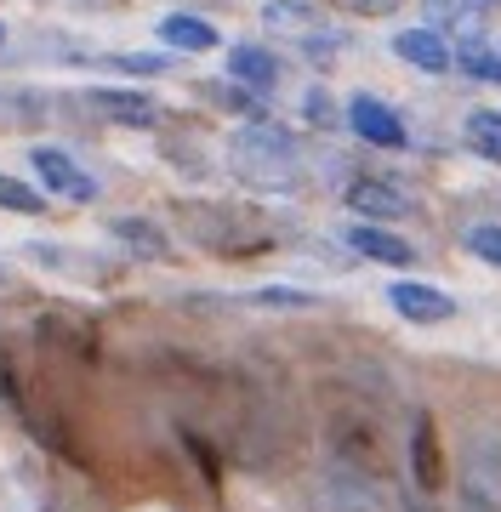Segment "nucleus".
<instances>
[{"mask_svg": "<svg viewBox=\"0 0 501 512\" xmlns=\"http://www.w3.org/2000/svg\"><path fill=\"white\" fill-rule=\"evenodd\" d=\"M103 63H109V69H126V74H149V80L177 69V57L171 52H109Z\"/></svg>", "mask_w": 501, "mask_h": 512, "instance_id": "20", "label": "nucleus"}, {"mask_svg": "<svg viewBox=\"0 0 501 512\" xmlns=\"http://www.w3.org/2000/svg\"><path fill=\"white\" fill-rule=\"evenodd\" d=\"M245 302H251V308H268V313H308V308H319V296L302 291V285H257Z\"/></svg>", "mask_w": 501, "mask_h": 512, "instance_id": "16", "label": "nucleus"}, {"mask_svg": "<svg viewBox=\"0 0 501 512\" xmlns=\"http://www.w3.org/2000/svg\"><path fill=\"white\" fill-rule=\"evenodd\" d=\"M388 302L410 325H445V319H456V296H445L439 285H422V279H393Z\"/></svg>", "mask_w": 501, "mask_h": 512, "instance_id": "6", "label": "nucleus"}, {"mask_svg": "<svg viewBox=\"0 0 501 512\" xmlns=\"http://www.w3.org/2000/svg\"><path fill=\"white\" fill-rule=\"evenodd\" d=\"M410 473H416V490L439 495V484H445V450H439V421L416 416V427H410Z\"/></svg>", "mask_w": 501, "mask_h": 512, "instance_id": "10", "label": "nucleus"}, {"mask_svg": "<svg viewBox=\"0 0 501 512\" xmlns=\"http://www.w3.org/2000/svg\"><path fill=\"white\" fill-rule=\"evenodd\" d=\"M496 52H501V46H496Z\"/></svg>", "mask_w": 501, "mask_h": 512, "instance_id": "24", "label": "nucleus"}, {"mask_svg": "<svg viewBox=\"0 0 501 512\" xmlns=\"http://www.w3.org/2000/svg\"><path fill=\"white\" fill-rule=\"evenodd\" d=\"M342 12H353V18H393L399 12V0H336Z\"/></svg>", "mask_w": 501, "mask_h": 512, "instance_id": "22", "label": "nucleus"}, {"mask_svg": "<svg viewBox=\"0 0 501 512\" xmlns=\"http://www.w3.org/2000/svg\"><path fill=\"white\" fill-rule=\"evenodd\" d=\"M228 165H234L240 183L268 188V194L302 183V148H297V137L285 126H274V120H251V126L234 131V137H228Z\"/></svg>", "mask_w": 501, "mask_h": 512, "instance_id": "1", "label": "nucleus"}, {"mask_svg": "<svg viewBox=\"0 0 501 512\" xmlns=\"http://www.w3.org/2000/svg\"><path fill=\"white\" fill-rule=\"evenodd\" d=\"M467 251L479 262H490V268H501V222H473L467 228Z\"/></svg>", "mask_w": 501, "mask_h": 512, "instance_id": "21", "label": "nucleus"}, {"mask_svg": "<svg viewBox=\"0 0 501 512\" xmlns=\"http://www.w3.org/2000/svg\"><path fill=\"white\" fill-rule=\"evenodd\" d=\"M103 234L120 239L131 256H149V262H166V256H171V234L154 217H131V211H120V217L103 222Z\"/></svg>", "mask_w": 501, "mask_h": 512, "instance_id": "11", "label": "nucleus"}, {"mask_svg": "<svg viewBox=\"0 0 501 512\" xmlns=\"http://www.w3.org/2000/svg\"><path fill=\"white\" fill-rule=\"evenodd\" d=\"M0 52H6V23H0Z\"/></svg>", "mask_w": 501, "mask_h": 512, "instance_id": "23", "label": "nucleus"}, {"mask_svg": "<svg viewBox=\"0 0 501 512\" xmlns=\"http://www.w3.org/2000/svg\"><path fill=\"white\" fill-rule=\"evenodd\" d=\"M479 6H484V0H479Z\"/></svg>", "mask_w": 501, "mask_h": 512, "instance_id": "25", "label": "nucleus"}, {"mask_svg": "<svg viewBox=\"0 0 501 512\" xmlns=\"http://www.w3.org/2000/svg\"><path fill=\"white\" fill-rule=\"evenodd\" d=\"M29 165H35V177H40V194H52V200H63V205H97L103 200V183H97L63 143L29 148Z\"/></svg>", "mask_w": 501, "mask_h": 512, "instance_id": "2", "label": "nucleus"}, {"mask_svg": "<svg viewBox=\"0 0 501 512\" xmlns=\"http://www.w3.org/2000/svg\"><path fill=\"white\" fill-rule=\"evenodd\" d=\"M262 23L279 29V35H314V29H325L314 0H268L262 6Z\"/></svg>", "mask_w": 501, "mask_h": 512, "instance_id": "15", "label": "nucleus"}, {"mask_svg": "<svg viewBox=\"0 0 501 512\" xmlns=\"http://www.w3.org/2000/svg\"><path fill=\"white\" fill-rule=\"evenodd\" d=\"M393 57H405L410 69L422 74H450V40L439 35V29H399L393 35Z\"/></svg>", "mask_w": 501, "mask_h": 512, "instance_id": "12", "label": "nucleus"}, {"mask_svg": "<svg viewBox=\"0 0 501 512\" xmlns=\"http://www.w3.org/2000/svg\"><path fill=\"white\" fill-rule=\"evenodd\" d=\"M450 69H462L467 80H490V86H501V52L496 46H484L479 35H462V46H450Z\"/></svg>", "mask_w": 501, "mask_h": 512, "instance_id": "14", "label": "nucleus"}, {"mask_svg": "<svg viewBox=\"0 0 501 512\" xmlns=\"http://www.w3.org/2000/svg\"><path fill=\"white\" fill-rule=\"evenodd\" d=\"M462 143L484 165H501V109H467L462 114Z\"/></svg>", "mask_w": 501, "mask_h": 512, "instance_id": "13", "label": "nucleus"}, {"mask_svg": "<svg viewBox=\"0 0 501 512\" xmlns=\"http://www.w3.org/2000/svg\"><path fill=\"white\" fill-rule=\"evenodd\" d=\"M302 120L314 131H336L342 126V103H336L325 86H308V92H302Z\"/></svg>", "mask_w": 501, "mask_h": 512, "instance_id": "19", "label": "nucleus"}, {"mask_svg": "<svg viewBox=\"0 0 501 512\" xmlns=\"http://www.w3.org/2000/svg\"><path fill=\"white\" fill-rule=\"evenodd\" d=\"M342 126H353V137H365L371 148H393V154L410 143L399 109L382 103V97H371V92H353L348 103H342Z\"/></svg>", "mask_w": 501, "mask_h": 512, "instance_id": "4", "label": "nucleus"}, {"mask_svg": "<svg viewBox=\"0 0 501 512\" xmlns=\"http://www.w3.org/2000/svg\"><path fill=\"white\" fill-rule=\"evenodd\" d=\"M0 211H12V217H46V194H40L35 183L0 171Z\"/></svg>", "mask_w": 501, "mask_h": 512, "instance_id": "17", "label": "nucleus"}, {"mask_svg": "<svg viewBox=\"0 0 501 512\" xmlns=\"http://www.w3.org/2000/svg\"><path fill=\"white\" fill-rule=\"evenodd\" d=\"M348 251H359L365 262H382V268H416V245L399 234H388L382 222H353L348 234Z\"/></svg>", "mask_w": 501, "mask_h": 512, "instance_id": "9", "label": "nucleus"}, {"mask_svg": "<svg viewBox=\"0 0 501 512\" xmlns=\"http://www.w3.org/2000/svg\"><path fill=\"white\" fill-rule=\"evenodd\" d=\"M342 205L359 211L365 222H399V217L416 211V200H410L399 183H388V177H353V183L342 188Z\"/></svg>", "mask_w": 501, "mask_h": 512, "instance_id": "5", "label": "nucleus"}, {"mask_svg": "<svg viewBox=\"0 0 501 512\" xmlns=\"http://www.w3.org/2000/svg\"><path fill=\"white\" fill-rule=\"evenodd\" d=\"M422 12H427V29H467V23L479 18V0H422Z\"/></svg>", "mask_w": 501, "mask_h": 512, "instance_id": "18", "label": "nucleus"}, {"mask_svg": "<svg viewBox=\"0 0 501 512\" xmlns=\"http://www.w3.org/2000/svg\"><path fill=\"white\" fill-rule=\"evenodd\" d=\"M154 35H160L166 52H194V57L223 46V29L211 18H200V12H166V18L154 23Z\"/></svg>", "mask_w": 501, "mask_h": 512, "instance_id": "8", "label": "nucleus"}, {"mask_svg": "<svg viewBox=\"0 0 501 512\" xmlns=\"http://www.w3.org/2000/svg\"><path fill=\"white\" fill-rule=\"evenodd\" d=\"M228 80L245 86V92L268 97L279 80H285V63H279L268 46H257V40H240V46H228Z\"/></svg>", "mask_w": 501, "mask_h": 512, "instance_id": "7", "label": "nucleus"}, {"mask_svg": "<svg viewBox=\"0 0 501 512\" xmlns=\"http://www.w3.org/2000/svg\"><path fill=\"white\" fill-rule=\"evenodd\" d=\"M86 109H92L103 126H120V131H154L166 120L160 97L137 92V86H92V92H86Z\"/></svg>", "mask_w": 501, "mask_h": 512, "instance_id": "3", "label": "nucleus"}]
</instances>
